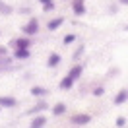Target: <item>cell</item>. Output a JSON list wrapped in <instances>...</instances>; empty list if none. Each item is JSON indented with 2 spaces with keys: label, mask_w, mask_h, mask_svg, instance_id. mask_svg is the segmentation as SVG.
Masks as SVG:
<instances>
[{
  "label": "cell",
  "mask_w": 128,
  "mask_h": 128,
  "mask_svg": "<svg viewBox=\"0 0 128 128\" xmlns=\"http://www.w3.org/2000/svg\"><path fill=\"white\" fill-rule=\"evenodd\" d=\"M82 74H84V64H82V62H76L72 68L66 72V76L60 80V89H64V91L72 89L74 84H76V82L82 78Z\"/></svg>",
  "instance_id": "cell-1"
},
{
  "label": "cell",
  "mask_w": 128,
  "mask_h": 128,
  "mask_svg": "<svg viewBox=\"0 0 128 128\" xmlns=\"http://www.w3.org/2000/svg\"><path fill=\"white\" fill-rule=\"evenodd\" d=\"M22 33H24V35H27V37H35V35L39 33V20L31 16L24 25H22Z\"/></svg>",
  "instance_id": "cell-2"
},
{
  "label": "cell",
  "mask_w": 128,
  "mask_h": 128,
  "mask_svg": "<svg viewBox=\"0 0 128 128\" xmlns=\"http://www.w3.org/2000/svg\"><path fill=\"white\" fill-rule=\"evenodd\" d=\"M70 8H72L74 16L84 18L88 14V6H86V0H70Z\"/></svg>",
  "instance_id": "cell-3"
},
{
  "label": "cell",
  "mask_w": 128,
  "mask_h": 128,
  "mask_svg": "<svg viewBox=\"0 0 128 128\" xmlns=\"http://www.w3.org/2000/svg\"><path fill=\"white\" fill-rule=\"evenodd\" d=\"M12 48H31L33 47V39L31 37H27V35H20L16 39L12 41Z\"/></svg>",
  "instance_id": "cell-4"
},
{
  "label": "cell",
  "mask_w": 128,
  "mask_h": 128,
  "mask_svg": "<svg viewBox=\"0 0 128 128\" xmlns=\"http://www.w3.org/2000/svg\"><path fill=\"white\" fill-rule=\"evenodd\" d=\"M89 122H91V114H88V112H78V114L70 116V124H74V126H86Z\"/></svg>",
  "instance_id": "cell-5"
},
{
  "label": "cell",
  "mask_w": 128,
  "mask_h": 128,
  "mask_svg": "<svg viewBox=\"0 0 128 128\" xmlns=\"http://www.w3.org/2000/svg\"><path fill=\"white\" fill-rule=\"evenodd\" d=\"M18 105V99L12 95H0V109H14Z\"/></svg>",
  "instance_id": "cell-6"
},
{
  "label": "cell",
  "mask_w": 128,
  "mask_h": 128,
  "mask_svg": "<svg viewBox=\"0 0 128 128\" xmlns=\"http://www.w3.org/2000/svg\"><path fill=\"white\" fill-rule=\"evenodd\" d=\"M64 25V18L62 16H54V18H50L47 22V31H56L58 27H62Z\"/></svg>",
  "instance_id": "cell-7"
},
{
  "label": "cell",
  "mask_w": 128,
  "mask_h": 128,
  "mask_svg": "<svg viewBox=\"0 0 128 128\" xmlns=\"http://www.w3.org/2000/svg\"><path fill=\"white\" fill-rule=\"evenodd\" d=\"M128 101V88H124V89H120L116 95L112 97V103L114 105H124Z\"/></svg>",
  "instance_id": "cell-8"
},
{
  "label": "cell",
  "mask_w": 128,
  "mask_h": 128,
  "mask_svg": "<svg viewBox=\"0 0 128 128\" xmlns=\"http://www.w3.org/2000/svg\"><path fill=\"white\" fill-rule=\"evenodd\" d=\"M45 124H47V116L45 114H35L33 120L29 122V128H43Z\"/></svg>",
  "instance_id": "cell-9"
},
{
  "label": "cell",
  "mask_w": 128,
  "mask_h": 128,
  "mask_svg": "<svg viewBox=\"0 0 128 128\" xmlns=\"http://www.w3.org/2000/svg\"><path fill=\"white\" fill-rule=\"evenodd\" d=\"M60 62H62V56L58 54V52H50V54L47 56V66L48 68H56Z\"/></svg>",
  "instance_id": "cell-10"
},
{
  "label": "cell",
  "mask_w": 128,
  "mask_h": 128,
  "mask_svg": "<svg viewBox=\"0 0 128 128\" xmlns=\"http://www.w3.org/2000/svg\"><path fill=\"white\" fill-rule=\"evenodd\" d=\"M31 56V48H14V58L16 60H27Z\"/></svg>",
  "instance_id": "cell-11"
},
{
  "label": "cell",
  "mask_w": 128,
  "mask_h": 128,
  "mask_svg": "<svg viewBox=\"0 0 128 128\" xmlns=\"http://www.w3.org/2000/svg\"><path fill=\"white\" fill-rule=\"evenodd\" d=\"M45 109H48V105L45 103V101H39L37 105H33L31 109L27 111V114H31V116H35V114H41V112L45 111Z\"/></svg>",
  "instance_id": "cell-12"
},
{
  "label": "cell",
  "mask_w": 128,
  "mask_h": 128,
  "mask_svg": "<svg viewBox=\"0 0 128 128\" xmlns=\"http://www.w3.org/2000/svg\"><path fill=\"white\" fill-rule=\"evenodd\" d=\"M41 4V8H43V12H54L56 8V2L54 0H37Z\"/></svg>",
  "instance_id": "cell-13"
},
{
  "label": "cell",
  "mask_w": 128,
  "mask_h": 128,
  "mask_svg": "<svg viewBox=\"0 0 128 128\" xmlns=\"http://www.w3.org/2000/svg\"><path fill=\"white\" fill-rule=\"evenodd\" d=\"M29 93H31L33 97H39V99H41V97H45V95L48 93V89H47V88H43V86H33Z\"/></svg>",
  "instance_id": "cell-14"
},
{
  "label": "cell",
  "mask_w": 128,
  "mask_h": 128,
  "mask_svg": "<svg viewBox=\"0 0 128 128\" xmlns=\"http://www.w3.org/2000/svg\"><path fill=\"white\" fill-rule=\"evenodd\" d=\"M50 111H52V114H54V116H60V114H64V112H66V105H64L62 101H58V103L52 105V109H50Z\"/></svg>",
  "instance_id": "cell-15"
},
{
  "label": "cell",
  "mask_w": 128,
  "mask_h": 128,
  "mask_svg": "<svg viewBox=\"0 0 128 128\" xmlns=\"http://www.w3.org/2000/svg\"><path fill=\"white\" fill-rule=\"evenodd\" d=\"M12 12H14V8L10 4H6V0H0V14L2 16H10Z\"/></svg>",
  "instance_id": "cell-16"
},
{
  "label": "cell",
  "mask_w": 128,
  "mask_h": 128,
  "mask_svg": "<svg viewBox=\"0 0 128 128\" xmlns=\"http://www.w3.org/2000/svg\"><path fill=\"white\" fill-rule=\"evenodd\" d=\"M74 41H76V33H66V35L62 37V43L66 45V47H70Z\"/></svg>",
  "instance_id": "cell-17"
},
{
  "label": "cell",
  "mask_w": 128,
  "mask_h": 128,
  "mask_svg": "<svg viewBox=\"0 0 128 128\" xmlns=\"http://www.w3.org/2000/svg\"><path fill=\"white\" fill-rule=\"evenodd\" d=\"M114 124H116L118 128H124L126 126V118H124V116H118V118L114 120Z\"/></svg>",
  "instance_id": "cell-18"
},
{
  "label": "cell",
  "mask_w": 128,
  "mask_h": 128,
  "mask_svg": "<svg viewBox=\"0 0 128 128\" xmlns=\"http://www.w3.org/2000/svg\"><path fill=\"white\" fill-rule=\"evenodd\" d=\"M103 93H105V88H103V86H99V88L93 89V95H95V97H101Z\"/></svg>",
  "instance_id": "cell-19"
},
{
  "label": "cell",
  "mask_w": 128,
  "mask_h": 128,
  "mask_svg": "<svg viewBox=\"0 0 128 128\" xmlns=\"http://www.w3.org/2000/svg\"><path fill=\"white\" fill-rule=\"evenodd\" d=\"M84 50H86V48H84V47H80V48H78V50H76V52H74V58L78 60V58H80V56L84 54Z\"/></svg>",
  "instance_id": "cell-20"
},
{
  "label": "cell",
  "mask_w": 128,
  "mask_h": 128,
  "mask_svg": "<svg viewBox=\"0 0 128 128\" xmlns=\"http://www.w3.org/2000/svg\"><path fill=\"white\" fill-rule=\"evenodd\" d=\"M0 56H8V47H2L0 45Z\"/></svg>",
  "instance_id": "cell-21"
},
{
  "label": "cell",
  "mask_w": 128,
  "mask_h": 128,
  "mask_svg": "<svg viewBox=\"0 0 128 128\" xmlns=\"http://www.w3.org/2000/svg\"><path fill=\"white\" fill-rule=\"evenodd\" d=\"M116 10H118V6H116V4H111V6H109V12H116Z\"/></svg>",
  "instance_id": "cell-22"
},
{
  "label": "cell",
  "mask_w": 128,
  "mask_h": 128,
  "mask_svg": "<svg viewBox=\"0 0 128 128\" xmlns=\"http://www.w3.org/2000/svg\"><path fill=\"white\" fill-rule=\"evenodd\" d=\"M118 4L120 6H128V0H118Z\"/></svg>",
  "instance_id": "cell-23"
},
{
  "label": "cell",
  "mask_w": 128,
  "mask_h": 128,
  "mask_svg": "<svg viewBox=\"0 0 128 128\" xmlns=\"http://www.w3.org/2000/svg\"><path fill=\"white\" fill-rule=\"evenodd\" d=\"M64 2H68V0H64Z\"/></svg>",
  "instance_id": "cell-24"
},
{
  "label": "cell",
  "mask_w": 128,
  "mask_h": 128,
  "mask_svg": "<svg viewBox=\"0 0 128 128\" xmlns=\"http://www.w3.org/2000/svg\"><path fill=\"white\" fill-rule=\"evenodd\" d=\"M126 29H128V25H126Z\"/></svg>",
  "instance_id": "cell-25"
},
{
  "label": "cell",
  "mask_w": 128,
  "mask_h": 128,
  "mask_svg": "<svg viewBox=\"0 0 128 128\" xmlns=\"http://www.w3.org/2000/svg\"><path fill=\"white\" fill-rule=\"evenodd\" d=\"M0 111H2V109H0Z\"/></svg>",
  "instance_id": "cell-26"
}]
</instances>
